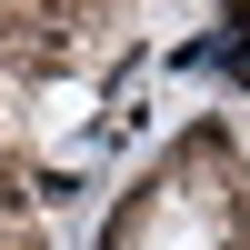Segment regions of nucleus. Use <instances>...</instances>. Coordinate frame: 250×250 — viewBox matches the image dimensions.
<instances>
[{
	"instance_id": "f257e3e1",
	"label": "nucleus",
	"mask_w": 250,
	"mask_h": 250,
	"mask_svg": "<svg viewBox=\"0 0 250 250\" xmlns=\"http://www.w3.org/2000/svg\"><path fill=\"white\" fill-rule=\"evenodd\" d=\"M20 210H30V170H20V160H10V150H0V230H10V220H20Z\"/></svg>"
},
{
	"instance_id": "f03ea898",
	"label": "nucleus",
	"mask_w": 250,
	"mask_h": 250,
	"mask_svg": "<svg viewBox=\"0 0 250 250\" xmlns=\"http://www.w3.org/2000/svg\"><path fill=\"white\" fill-rule=\"evenodd\" d=\"M0 250H40V230H30V220H10V230H0Z\"/></svg>"
}]
</instances>
